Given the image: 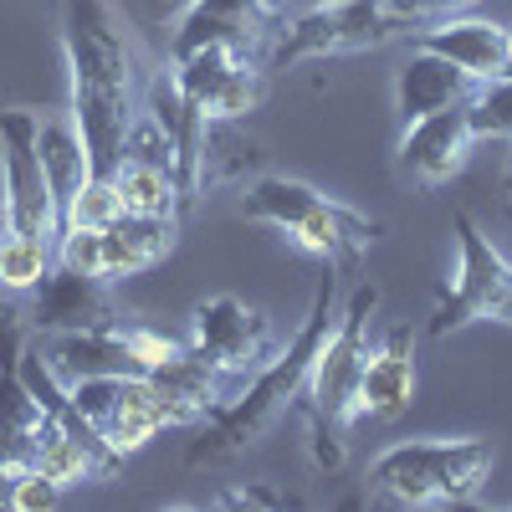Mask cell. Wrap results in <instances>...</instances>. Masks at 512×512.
<instances>
[{
	"mask_svg": "<svg viewBox=\"0 0 512 512\" xmlns=\"http://www.w3.org/2000/svg\"><path fill=\"white\" fill-rule=\"evenodd\" d=\"M123 216V205H118V185L113 175H88L72 200L62 205V231H103Z\"/></svg>",
	"mask_w": 512,
	"mask_h": 512,
	"instance_id": "22",
	"label": "cell"
},
{
	"mask_svg": "<svg viewBox=\"0 0 512 512\" xmlns=\"http://www.w3.org/2000/svg\"><path fill=\"white\" fill-rule=\"evenodd\" d=\"M384 6H390L400 21H420L425 16V0H384Z\"/></svg>",
	"mask_w": 512,
	"mask_h": 512,
	"instance_id": "28",
	"label": "cell"
},
{
	"mask_svg": "<svg viewBox=\"0 0 512 512\" xmlns=\"http://www.w3.org/2000/svg\"><path fill=\"white\" fill-rule=\"evenodd\" d=\"M487 436H420L395 441L369 461V487L395 507H466L492 477Z\"/></svg>",
	"mask_w": 512,
	"mask_h": 512,
	"instance_id": "5",
	"label": "cell"
},
{
	"mask_svg": "<svg viewBox=\"0 0 512 512\" xmlns=\"http://www.w3.org/2000/svg\"><path fill=\"white\" fill-rule=\"evenodd\" d=\"M420 47H431L446 62H456L472 82H492V77L507 72V26H497V21L446 16V21L420 31Z\"/></svg>",
	"mask_w": 512,
	"mask_h": 512,
	"instance_id": "18",
	"label": "cell"
},
{
	"mask_svg": "<svg viewBox=\"0 0 512 512\" xmlns=\"http://www.w3.org/2000/svg\"><path fill=\"white\" fill-rule=\"evenodd\" d=\"M216 507H267V512H277V507H303V497H292V492H277V487H267V482H246V487H231V492H221L216 497Z\"/></svg>",
	"mask_w": 512,
	"mask_h": 512,
	"instance_id": "26",
	"label": "cell"
},
{
	"mask_svg": "<svg viewBox=\"0 0 512 512\" xmlns=\"http://www.w3.org/2000/svg\"><path fill=\"white\" fill-rule=\"evenodd\" d=\"M154 379V390H159V400H164V410H169V425H200V420H210L221 410V395H216V369H210L190 344H185V354H175L164 369H154L149 374Z\"/></svg>",
	"mask_w": 512,
	"mask_h": 512,
	"instance_id": "19",
	"label": "cell"
},
{
	"mask_svg": "<svg viewBox=\"0 0 512 512\" xmlns=\"http://www.w3.org/2000/svg\"><path fill=\"white\" fill-rule=\"evenodd\" d=\"M31 323L36 333H88L118 323L113 282L98 272H82L67 262H52V272L31 287Z\"/></svg>",
	"mask_w": 512,
	"mask_h": 512,
	"instance_id": "14",
	"label": "cell"
},
{
	"mask_svg": "<svg viewBox=\"0 0 512 512\" xmlns=\"http://www.w3.org/2000/svg\"><path fill=\"white\" fill-rule=\"evenodd\" d=\"M6 492H11V472L0 466V502H6Z\"/></svg>",
	"mask_w": 512,
	"mask_h": 512,
	"instance_id": "31",
	"label": "cell"
},
{
	"mask_svg": "<svg viewBox=\"0 0 512 512\" xmlns=\"http://www.w3.org/2000/svg\"><path fill=\"white\" fill-rule=\"evenodd\" d=\"M52 262H57V246L6 236L0 241V292H31L41 277L52 272Z\"/></svg>",
	"mask_w": 512,
	"mask_h": 512,
	"instance_id": "23",
	"label": "cell"
},
{
	"mask_svg": "<svg viewBox=\"0 0 512 512\" xmlns=\"http://www.w3.org/2000/svg\"><path fill=\"white\" fill-rule=\"evenodd\" d=\"M395 26H405L384 0H323V6L292 16L287 31L277 36V47L267 57L272 72L313 62V57H344V52H369L384 47L395 36Z\"/></svg>",
	"mask_w": 512,
	"mask_h": 512,
	"instance_id": "8",
	"label": "cell"
},
{
	"mask_svg": "<svg viewBox=\"0 0 512 512\" xmlns=\"http://www.w3.org/2000/svg\"><path fill=\"white\" fill-rule=\"evenodd\" d=\"M175 88L200 118H246L262 98V72L256 57L236 47H200L175 62Z\"/></svg>",
	"mask_w": 512,
	"mask_h": 512,
	"instance_id": "13",
	"label": "cell"
},
{
	"mask_svg": "<svg viewBox=\"0 0 512 512\" xmlns=\"http://www.w3.org/2000/svg\"><path fill=\"white\" fill-rule=\"evenodd\" d=\"M62 57L88 175H113L134 128V52L108 0H62Z\"/></svg>",
	"mask_w": 512,
	"mask_h": 512,
	"instance_id": "1",
	"label": "cell"
},
{
	"mask_svg": "<svg viewBox=\"0 0 512 512\" xmlns=\"http://www.w3.org/2000/svg\"><path fill=\"white\" fill-rule=\"evenodd\" d=\"M466 113H472L477 139H502V144H512V77L477 82V93L466 98Z\"/></svg>",
	"mask_w": 512,
	"mask_h": 512,
	"instance_id": "24",
	"label": "cell"
},
{
	"mask_svg": "<svg viewBox=\"0 0 512 512\" xmlns=\"http://www.w3.org/2000/svg\"><path fill=\"white\" fill-rule=\"evenodd\" d=\"M175 236H180V221L118 216V221L103 226V231H62L57 262L118 282V277H139V272H149L154 262H164V256L175 251Z\"/></svg>",
	"mask_w": 512,
	"mask_h": 512,
	"instance_id": "10",
	"label": "cell"
},
{
	"mask_svg": "<svg viewBox=\"0 0 512 512\" xmlns=\"http://www.w3.org/2000/svg\"><path fill=\"white\" fill-rule=\"evenodd\" d=\"M62 502V487L41 472V466H26V472L11 477V492H6V507L16 512H36V507H57Z\"/></svg>",
	"mask_w": 512,
	"mask_h": 512,
	"instance_id": "25",
	"label": "cell"
},
{
	"mask_svg": "<svg viewBox=\"0 0 512 512\" xmlns=\"http://www.w3.org/2000/svg\"><path fill=\"white\" fill-rule=\"evenodd\" d=\"M36 113L31 108H11L0 113V180H6V236H26L41 246L62 241V205L52 195V180L41 169V149H36Z\"/></svg>",
	"mask_w": 512,
	"mask_h": 512,
	"instance_id": "7",
	"label": "cell"
},
{
	"mask_svg": "<svg viewBox=\"0 0 512 512\" xmlns=\"http://www.w3.org/2000/svg\"><path fill=\"white\" fill-rule=\"evenodd\" d=\"M113 185H118V205L123 216H144V221H180V205H185V185L175 169L149 164V159H123L113 169Z\"/></svg>",
	"mask_w": 512,
	"mask_h": 512,
	"instance_id": "20",
	"label": "cell"
},
{
	"mask_svg": "<svg viewBox=\"0 0 512 512\" xmlns=\"http://www.w3.org/2000/svg\"><path fill=\"white\" fill-rule=\"evenodd\" d=\"M190 349L216 374H251L272 359V318L231 292L205 297L190 313Z\"/></svg>",
	"mask_w": 512,
	"mask_h": 512,
	"instance_id": "11",
	"label": "cell"
},
{
	"mask_svg": "<svg viewBox=\"0 0 512 512\" xmlns=\"http://www.w3.org/2000/svg\"><path fill=\"white\" fill-rule=\"evenodd\" d=\"M333 303H338V267L323 262L313 308H308L303 328H297V338L287 344V354L267 359L236 400H221V410L205 420L200 441L185 451L190 466H216V461L241 456L246 446H256L297 405V395H303V384H308V369H313L318 349L328 344V333H333Z\"/></svg>",
	"mask_w": 512,
	"mask_h": 512,
	"instance_id": "2",
	"label": "cell"
},
{
	"mask_svg": "<svg viewBox=\"0 0 512 512\" xmlns=\"http://www.w3.org/2000/svg\"><path fill=\"white\" fill-rule=\"evenodd\" d=\"M36 149H41V169H47V180H52L57 205H67L72 190L88 180V149H82L72 113L67 118H41L36 123Z\"/></svg>",
	"mask_w": 512,
	"mask_h": 512,
	"instance_id": "21",
	"label": "cell"
},
{
	"mask_svg": "<svg viewBox=\"0 0 512 512\" xmlns=\"http://www.w3.org/2000/svg\"><path fill=\"white\" fill-rule=\"evenodd\" d=\"M287 6H292V0H256V11H262L267 21H277V16H287Z\"/></svg>",
	"mask_w": 512,
	"mask_h": 512,
	"instance_id": "29",
	"label": "cell"
},
{
	"mask_svg": "<svg viewBox=\"0 0 512 512\" xmlns=\"http://www.w3.org/2000/svg\"><path fill=\"white\" fill-rule=\"evenodd\" d=\"M72 405L82 410V420L128 461L139 446H149L164 425L169 410L154 390L149 374H93V379H72L67 384Z\"/></svg>",
	"mask_w": 512,
	"mask_h": 512,
	"instance_id": "9",
	"label": "cell"
},
{
	"mask_svg": "<svg viewBox=\"0 0 512 512\" xmlns=\"http://www.w3.org/2000/svg\"><path fill=\"white\" fill-rule=\"evenodd\" d=\"M262 11L256 0H190L180 26H175V41H169V57H190L200 47H236L246 57H256V41H262Z\"/></svg>",
	"mask_w": 512,
	"mask_h": 512,
	"instance_id": "16",
	"label": "cell"
},
{
	"mask_svg": "<svg viewBox=\"0 0 512 512\" xmlns=\"http://www.w3.org/2000/svg\"><path fill=\"white\" fill-rule=\"evenodd\" d=\"M241 205H246V216L256 226L282 231L297 251L318 256V262H333V267H354L359 256L384 236V226L374 216H364V210L323 195L308 180H287V175L251 180Z\"/></svg>",
	"mask_w": 512,
	"mask_h": 512,
	"instance_id": "4",
	"label": "cell"
},
{
	"mask_svg": "<svg viewBox=\"0 0 512 512\" xmlns=\"http://www.w3.org/2000/svg\"><path fill=\"white\" fill-rule=\"evenodd\" d=\"M451 231H456V272L436 292L425 333L451 338L472 323H507L512 328V262L492 246V236L466 210L451 216Z\"/></svg>",
	"mask_w": 512,
	"mask_h": 512,
	"instance_id": "6",
	"label": "cell"
},
{
	"mask_svg": "<svg viewBox=\"0 0 512 512\" xmlns=\"http://www.w3.org/2000/svg\"><path fill=\"white\" fill-rule=\"evenodd\" d=\"M415 405V333L390 328L359 369V420H400Z\"/></svg>",
	"mask_w": 512,
	"mask_h": 512,
	"instance_id": "15",
	"label": "cell"
},
{
	"mask_svg": "<svg viewBox=\"0 0 512 512\" xmlns=\"http://www.w3.org/2000/svg\"><path fill=\"white\" fill-rule=\"evenodd\" d=\"M502 77H512V31H507V72Z\"/></svg>",
	"mask_w": 512,
	"mask_h": 512,
	"instance_id": "32",
	"label": "cell"
},
{
	"mask_svg": "<svg viewBox=\"0 0 512 512\" xmlns=\"http://www.w3.org/2000/svg\"><path fill=\"white\" fill-rule=\"evenodd\" d=\"M472 93H477V82L466 77L456 62H446L431 47H415L410 62L395 77V113H400V123H415L425 113H441V108L466 103Z\"/></svg>",
	"mask_w": 512,
	"mask_h": 512,
	"instance_id": "17",
	"label": "cell"
},
{
	"mask_svg": "<svg viewBox=\"0 0 512 512\" xmlns=\"http://www.w3.org/2000/svg\"><path fill=\"white\" fill-rule=\"evenodd\" d=\"M180 6H190V0H180Z\"/></svg>",
	"mask_w": 512,
	"mask_h": 512,
	"instance_id": "33",
	"label": "cell"
},
{
	"mask_svg": "<svg viewBox=\"0 0 512 512\" xmlns=\"http://www.w3.org/2000/svg\"><path fill=\"white\" fill-rule=\"evenodd\" d=\"M502 205H507V216H512V159L502 164Z\"/></svg>",
	"mask_w": 512,
	"mask_h": 512,
	"instance_id": "30",
	"label": "cell"
},
{
	"mask_svg": "<svg viewBox=\"0 0 512 512\" xmlns=\"http://www.w3.org/2000/svg\"><path fill=\"white\" fill-rule=\"evenodd\" d=\"M472 144H477V128H472L466 103L441 108V113H425V118L400 128L395 169H400V180L415 185V190H441V185H451L466 169Z\"/></svg>",
	"mask_w": 512,
	"mask_h": 512,
	"instance_id": "12",
	"label": "cell"
},
{
	"mask_svg": "<svg viewBox=\"0 0 512 512\" xmlns=\"http://www.w3.org/2000/svg\"><path fill=\"white\" fill-rule=\"evenodd\" d=\"M379 287L359 282L344 318H333L328 344L318 349L308 384H303V415H308V436H313V466L318 472H338L349 461V425L359 420V369L369 354V323L379 313Z\"/></svg>",
	"mask_w": 512,
	"mask_h": 512,
	"instance_id": "3",
	"label": "cell"
},
{
	"mask_svg": "<svg viewBox=\"0 0 512 512\" xmlns=\"http://www.w3.org/2000/svg\"><path fill=\"white\" fill-rule=\"evenodd\" d=\"M477 0H425V16H456V11H472Z\"/></svg>",
	"mask_w": 512,
	"mask_h": 512,
	"instance_id": "27",
	"label": "cell"
}]
</instances>
